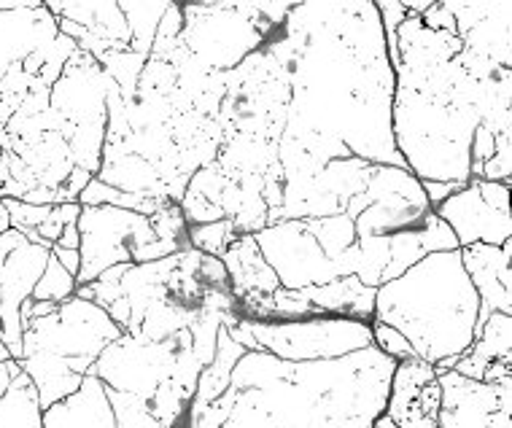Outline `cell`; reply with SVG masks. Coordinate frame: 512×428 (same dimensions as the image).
Wrapping results in <instances>:
<instances>
[{"label":"cell","instance_id":"6da1fadb","mask_svg":"<svg viewBox=\"0 0 512 428\" xmlns=\"http://www.w3.org/2000/svg\"><path fill=\"white\" fill-rule=\"evenodd\" d=\"M289 17L305 46L289 68L292 103L283 135L340 140L354 157L407 170L391 132L397 76L375 3H297Z\"/></svg>","mask_w":512,"mask_h":428},{"label":"cell","instance_id":"7a4b0ae2","mask_svg":"<svg viewBox=\"0 0 512 428\" xmlns=\"http://www.w3.org/2000/svg\"><path fill=\"white\" fill-rule=\"evenodd\" d=\"M394 367L378 345L313 361L246 350L232 369L238 396L224 428H372L386 410Z\"/></svg>","mask_w":512,"mask_h":428},{"label":"cell","instance_id":"3957f363","mask_svg":"<svg viewBox=\"0 0 512 428\" xmlns=\"http://www.w3.org/2000/svg\"><path fill=\"white\" fill-rule=\"evenodd\" d=\"M480 297L461 264V248L434 251L399 278L380 283L372 321L405 334L418 356L437 364L475 340Z\"/></svg>","mask_w":512,"mask_h":428},{"label":"cell","instance_id":"277c9868","mask_svg":"<svg viewBox=\"0 0 512 428\" xmlns=\"http://www.w3.org/2000/svg\"><path fill=\"white\" fill-rule=\"evenodd\" d=\"M124 334L95 302L73 294L54 313L33 318L22 334V369L33 377L41 407L73 394L106 345Z\"/></svg>","mask_w":512,"mask_h":428},{"label":"cell","instance_id":"5b68a950","mask_svg":"<svg viewBox=\"0 0 512 428\" xmlns=\"http://www.w3.org/2000/svg\"><path fill=\"white\" fill-rule=\"evenodd\" d=\"M480 114L469 105L442 103L407 87H394L391 132L407 170L418 181L467 184L472 135Z\"/></svg>","mask_w":512,"mask_h":428},{"label":"cell","instance_id":"8992f818","mask_svg":"<svg viewBox=\"0 0 512 428\" xmlns=\"http://www.w3.org/2000/svg\"><path fill=\"white\" fill-rule=\"evenodd\" d=\"M181 11V44L213 73L238 68L281 30L259 11V3H200L181 6Z\"/></svg>","mask_w":512,"mask_h":428},{"label":"cell","instance_id":"52a82bcc","mask_svg":"<svg viewBox=\"0 0 512 428\" xmlns=\"http://www.w3.org/2000/svg\"><path fill=\"white\" fill-rule=\"evenodd\" d=\"M114 79L92 54L76 49L49 92V105L71 132V151L76 167L98 175L103 162V143L108 127V89Z\"/></svg>","mask_w":512,"mask_h":428},{"label":"cell","instance_id":"ba28073f","mask_svg":"<svg viewBox=\"0 0 512 428\" xmlns=\"http://www.w3.org/2000/svg\"><path fill=\"white\" fill-rule=\"evenodd\" d=\"M240 324L259 342V348L286 361L337 359L375 345L370 321L345 318V315L283 318V321H256L240 315Z\"/></svg>","mask_w":512,"mask_h":428},{"label":"cell","instance_id":"9c48e42d","mask_svg":"<svg viewBox=\"0 0 512 428\" xmlns=\"http://www.w3.org/2000/svg\"><path fill=\"white\" fill-rule=\"evenodd\" d=\"M81 267L76 286H87L114 264H135L146 245L157 240L151 216L114 205H81Z\"/></svg>","mask_w":512,"mask_h":428},{"label":"cell","instance_id":"30bf717a","mask_svg":"<svg viewBox=\"0 0 512 428\" xmlns=\"http://www.w3.org/2000/svg\"><path fill=\"white\" fill-rule=\"evenodd\" d=\"M256 243L281 280L283 289L321 286L340 275H354L356 270L354 245L337 259H329L302 219L278 221V224L259 229Z\"/></svg>","mask_w":512,"mask_h":428},{"label":"cell","instance_id":"8fae6325","mask_svg":"<svg viewBox=\"0 0 512 428\" xmlns=\"http://www.w3.org/2000/svg\"><path fill=\"white\" fill-rule=\"evenodd\" d=\"M52 256V245L30 243L19 229L9 227L0 235V321H3V342L11 356L22 359V321L19 307L33 297L38 278L44 275L46 262Z\"/></svg>","mask_w":512,"mask_h":428},{"label":"cell","instance_id":"7c38bea8","mask_svg":"<svg viewBox=\"0 0 512 428\" xmlns=\"http://www.w3.org/2000/svg\"><path fill=\"white\" fill-rule=\"evenodd\" d=\"M173 361H176V334L162 342H151L124 332L111 345H106L89 372H95L111 388L130 391L151 402L159 383L170 375Z\"/></svg>","mask_w":512,"mask_h":428},{"label":"cell","instance_id":"4fadbf2b","mask_svg":"<svg viewBox=\"0 0 512 428\" xmlns=\"http://www.w3.org/2000/svg\"><path fill=\"white\" fill-rule=\"evenodd\" d=\"M364 192L372 202L354 219L356 237L394 235L399 229L421 224L426 213H432L421 181L405 167L375 165Z\"/></svg>","mask_w":512,"mask_h":428},{"label":"cell","instance_id":"5bb4252c","mask_svg":"<svg viewBox=\"0 0 512 428\" xmlns=\"http://www.w3.org/2000/svg\"><path fill=\"white\" fill-rule=\"evenodd\" d=\"M440 412L437 428H510L512 380L486 383L445 369L437 372Z\"/></svg>","mask_w":512,"mask_h":428},{"label":"cell","instance_id":"9a60e30c","mask_svg":"<svg viewBox=\"0 0 512 428\" xmlns=\"http://www.w3.org/2000/svg\"><path fill=\"white\" fill-rule=\"evenodd\" d=\"M375 286H367L356 275H340V278L321 283V286H305V289H275L273 307L278 321L283 318H316V315H345L372 321L375 313Z\"/></svg>","mask_w":512,"mask_h":428},{"label":"cell","instance_id":"2e32d148","mask_svg":"<svg viewBox=\"0 0 512 428\" xmlns=\"http://www.w3.org/2000/svg\"><path fill=\"white\" fill-rule=\"evenodd\" d=\"M445 9L456 19V35L461 38L464 52L494 62L499 68H510V0H448Z\"/></svg>","mask_w":512,"mask_h":428},{"label":"cell","instance_id":"e0dca14e","mask_svg":"<svg viewBox=\"0 0 512 428\" xmlns=\"http://www.w3.org/2000/svg\"><path fill=\"white\" fill-rule=\"evenodd\" d=\"M386 412L394 418L397 428H437L440 383L434 364L424 359L397 361Z\"/></svg>","mask_w":512,"mask_h":428},{"label":"cell","instance_id":"ac0fdd59","mask_svg":"<svg viewBox=\"0 0 512 428\" xmlns=\"http://www.w3.org/2000/svg\"><path fill=\"white\" fill-rule=\"evenodd\" d=\"M432 210L451 227L459 248L472 243L502 245L512 237L510 210L494 208L477 189V178H469L461 192L451 194Z\"/></svg>","mask_w":512,"mask_h":428},{"label":"cell","instance_id":"d6986e66","mask_svg":"<svg viewBox=\"0 0 512 428\" xmlns=\"http://www.w3.org/2000/svg\"><path fill=\"white\" fill-rule=\"evenodd\" d=\"M510 254L512 237L502 245L472 243L461 248V264L467 270L477 297H480V310H477L475 337L480 334L486 318L491 313L512 315V275H510Z\"/></svg>","mask_w":512,"mask_h":428},{"label":"cell","instance_id":"ffe728a7","mask_svg":"<svg viewBox=\"0 0 512 428\" xmlns=\"http://www.w3.org/2000/svg\"><path fill=\"white\" fill-rule=\"evenodd\" d=\"M60 27L44 0H25L19 9L0 14V81L11 68L27 62L38 49L54 44Z\"/></svg>","mask_w":512,"mask_h":428},{"label":"cell","instance_id":"44dd1931","mask_svg":"<svg viewBox=\"0 0 512 428\" xmlns=\"http://www.w3.org/2000/svg\"><path fill=\"white\" fill-rule=\"evenodd\" d=\"M453 248H459L456 235L432 210V213H426L421 224L389 235V262L383 267L380 283L399 278L402 272L410 270L413 264H418L434 251H453Z\"/></svg>","mask_w":512,"mask_h":428},{"label":"cell","instance_id":"7402d4cb","mask_svg":"<svg viewBox=\"0 0 512 428\" xmlns=\"http://www.w3.org/2000/svg\"><path fill=\"white\" fill-rule=\"evenodd\" d=\"M44 428H116L106 383L95 372H87L73 394L46 407Z\"/></svg>","mask_w":512,"mask_h":428},{"label":"cell","instance_id":"603a6c76","mask_svg":"<svg viewBox=\"0 0 512 428\" xmlns=\"http://www.w3.org/2000/svg\"><path fill=\"white\" fill-rule=\"evenodd\" d=\"M399 62L405 70H426L442 62H451L464 49L461 38L453 33H432L426 30L418 14L407 11L397 30Z\"/></svg>","mask_w":512,"mask_h":428},{"label":"cell","instance_id":"cb8c5ba5","mask_svg":"<svg viewBox=\"0 0 512 428\" xmlns=\"http://www.w3.org/2000/svg\"><path fill=\"white\" fill-rule=\"evenodd\" d=\"M221 262L227 267L230 291L235 299H243L248 294H273L275 289H281V280L262 254L256 235H240L224 251Z\"/></svg>","mask_w":512,"mask_h":428},{"label":"cell","instance_id":"d4e9b609","mask_svg":"<svg viewBox=\"0 0 512 428\" xmlns=\"http://www.w3.org/2000/svg\"><path fill=\"white\" fill-rule=\"evenodd\" d=\"M44 3L46 9L52 11V17L76 22L100 41L119 46L133 44V33H130V25H127V19L119 9V0H81V3L44 0Z\"/></svg>","mask_w":512,"mask_h":428},{"label":"cell","instance_id":"484cf974","mask_svg":"<svg viewBox=\"0 0 512 428\" xmlns=\"http://www.w3.org/2000/svg\"><path fill=\"white\" fill-rule=\"evenodd\" d=\"M246 353V348L235 342L227 334L224 324L219 329V337H216V356H213L211 364H205L200 377H197V388L192 402H189V410H186V418H189V428H197V420L203 415V410L208 404L227 391V385L232 380V369L238 364V359Z\"/></svg>","mask_w":512,"mask_h":428},{"label":"cell","instance_id":"4316f807","mask_svg":"<svg viewBox=\"0 0 512 428\" xmlns=\"http://www.w3.org/2000/svg\"><path fill=\"white\" fill-rule=\"evenodd\" d=\"M491 361H512V315L491 313L472 345L456 361V372L483 380Z\"/></svg>","mask_w":512,"mask_h":428},{"label":"cell","instance_id":"83f0119b","mask_svg":"<svg viewBox=\"0 0 512 428\" xmlns=\"http://www.w3.org/2000/svg\"><path fill=\"white\" fill-rule=\"evenodd\" d=\"M95 178L114 189H122V192L168 197V189L162 184L157 170L138 154H106Z\"/></svg>","mask_w":512,"mask_h":428},{"label":"cell","instance_id":"f1b7e54d","mask_svg":"<svg viewBox=\"0 0 512 428\" xmlns=\"http://www.w3.org/2000/svg\"><path fill=\"white\" fill-rule=\"evenodd\" d=\"M0 428H44V407L33 377L25 369L11 377L0 396Z\"/></svg>","mask_w":512,"mask_h":428},{"label":"cell","instance_id":"f546056e","mask_svg":"<svg viewBox=\"0 0 512 428\" xmlns=\"http://www.w3.org/2000/svg\"><path fill=\"white\" fill-rule=\"evenodd\" d=\"M119 9H122L127 25H130V33H133L130 52L149 57L151 46H154V38H157L159 22L165 17V11L170 9V0H146V3H138V0H119Z\"/></svg>","mask_w":512,"mask_h":428},{"label":"cell","instance_id":"4dcf8cb0","mask_svg":"<svg viewBox=\"0 0 512 428\" xmlns=\"http://www.w3.org/2000/svg\"><path fill=\"white\" fill-rule=\"evenodd\" d=\"M81 205H114V208H127L143 216H151L168 205V197H154V194H138V192H122L114 186L103 184L100 178H92L87 189L79 194Z\"/></svg>","mask_w":512,"mask_h":428},{"label":"cell","instance_id":"1f68e13d","mask_svg":"<svg viewBox=\"0 0 512 428\" xmlns=\"http://www.w3.org/2000/svg\"><path fill=\"white\" fill-rule=\"evenodd\" d=\"M305 227L313 232V237L318 240V245L324 248V254L329 259H337V256L348 251L351 245L356 243V227L354 219H348L345 213L340 216H321V219H302Z\"/></svg>","mask_w":512,"mask_h":428},{"label":"cell","instance_id":"d6a6232c","mask_svg":"<svg viewBox=\"0 0 512 428\" xmlns=\"http://www.w3.org/2000/svg\"><path fill=\"white\" fill-rule=\"evenodd\" d=\"M356 270L354 275L367 286H380L383 267L389 262V235H362L356 237Z\"/></svg>","mask_w":512,"mask_h":428},{"label":"cell","instance_id":"836d02e7","mask_svg":"<svg viewBox=\"0 0 512 428\" xmlns=\"http://www.w3.org/2000/svg\"><path fill=\"white\" fill-rule=\"evenodd\" d=\"M108 402L114 407L116 428H159L157 415L151 412V402L130 391H119L106 385Z\"/></svg>","mask_w":512,"mask_h":428},{"label":"cell","instance_id":"e575fe53","mask_svg":"<svg viewBox=\"0 0 512 428\" xmlns=\"http://www.w3.org/2000/svg\"><path fill=\"white\" fill-rule=\"evenodd\" d=\"M146 60H149V57L130 52V49H127V52H111L106 54L103 60H98L100 68L106 70L108 76L114 79L116 87H119L124 103H130L135 97V89H138V79H141Z\"/></svg>","mask_w":512,"mask_h":428},{"label":"cell","instance_id":"d590c367","mask_svg":"<svg viewBox=\"0 0 512 428\" xmlns=\"http://www.w3.org/2000/svg\"><path fill=\"white\" fill-rule=\"evenodd\" d=\"M238 229L232 219L208 221V224H189V240L192 248L208 256H224V251L238 240Z\"/></svg>","mask_w":512,"mask_h":428},{"label":"cell","instance_id":"8d00e7d4","mask_svg":"<svg viewBox=\"0 0 512 428\" xmlns=\"http://www.w3.org/2000/svg\"><path fill=\"white\" fill-rule=\"evenodd\" d=\"M221 315L224 310L213 305H203L197 318L189 324V332H192V350L200 359V364H211L213 356H216V337H219L221 329Z\"/></svg>","mask_w":512,"mask_h":428},{"label":"cell","instance_id":"74e56055","mask_svg":"<svg viewBox=\"0 0 512 428\" xmlns=\"http://www.w3.org/2000/svg\"><path fill=\"white\" fill-rule=\"evenodd\" d=\"M76 294V278H73L71 272L65 270L60 264L57 256H49V262H46L44 275L38 278L36 289H33V299L36 302H57L62 305L65 299L73 297Z\"/></svg>","mask_w":512,"mask_h":428},{"label":"cell","instance_id":"f35d334b","mask_svg":"<svg viewBox=\"0 0 512 428\" xmlns=\"http://www.w3.org/2000/svg\"><path fill=\"white\" fill-rule=\"evenodd\" d=\"M181 30H184V11H181L178 3H170V9L165 11V17H162V22L157 27V38H154L149 57L165 60L181 44Z\"/></svg>","mask_w":512,"mask_h":428},{"label":"cell","instance_id":"ab89813d","mask_svg":"<svg viewBox=\"0 0 512 428\" xmlns=\"http://www.w3.org/2000/svg\"><path fill=\"white\" fill-rule=\"evenodd\" d=\"M372 326V342L378 345L386 356H391L394 361H402V359H421L418 356V350L410 345L405 334L394 329L389 324H380V321H370Z\"/></svg>","mask_w":512,"mask_h":428},{"label":"cell","instance_id":"60d3db41","mask_svg":"<svg viewBox=\"0 0 512 428\" xmlns=\"http://www.w3.org/2000/svg\"><path fill=\"white\" fill-rule=\"evenodd\" d=\"M483 181H499V184H512V132H504L496 138L494 157L488 159L480 170Z\"/></svg>","mask_w":512,"mask_h":428},{"label":"cell","instance_id":"b9f144b4","mask_svg":"<svg viewBox=\"0 0 512 428\" xmlns=\"http://www.w3.org/2000/svg\"><path fill=\"white\" fill-rule=\"evenodd\" d=\"M0 202L9 210L11 227L19 229V232H27V229H38L44 224V219L52 213L54 205H30L25 200H14V197H0Z\"/></svg>","mask_w":512,"mask_h":428},{"label":"cell","instance_id":"7bdbcfd3","mask_svg":"<svg viewBox=\"0 0 512 428\" xmlns=\"http://www.w3.org/2000/svg\"><path fill=\"white\" fill-rule=\"evenodd\" d=\"M81 216V202H62V205H54L52 213L46 216L44 224L36 229L38 235L44 237L46 243L54 245L60 240L62 229L68 227L71 221H79Z\"/></svg>","mask_w":512,"mask_h":428},{"label":"cell","instance_id":"ee69618b","mask_svg":"<svg viewBox=\"0 0 512 428\" xmlns=\"http://www.w3.org/2000/svg\"><path fill=\"white\" fill-rule=\"evenodd\" d=\"M421 22H424L426 30H432V33L456 35V19H453L451 11L445 9V3H432V6L421 14Z\"/></svg>","mask_w":512,"mask_h":428},{"label":"cell","instance_id":"f6af8a7d","mask_svg":"<svg viewBox=\"0 0 512 428\" xmlns=\"http://www.w3.org/2000/svg\"><path fill=\"white\" fill-rule=\"evenodd\" d=\"M467 184H461V181H421V189H424L426 200L432 208H437L442 200H448L451 194L461 192Z\"/></svg>","mask_w":512,"mask_h":428},{"label":"cell","instance_id":"bcb514c9","mask_svg":"<svg viewBox=\"0 0 512 428\" xmlns=\"http://www.w3.org/2000/svg\"><path fill=\"white\" fill-rule=\"evenodd\" d=\"M52 254L57 256V259H60L62 267L71 272L73 278L79 275V267H81L79 248H60V245H52Z\"/></svg>","mask_w":512,"mask_h":428},{"label":"cell","instance_id":"7dc6e473","mask_svg":"<svg viewBox=\"0 0 512 428\" xmlns=\"http://www.w3.org/2000/svg\"><path fill=\"white\" fill-rule=\"evenodd\" d=\"M54 245H60V248H79L81 245V232H79V221H71L68 227L62 229L60 240Z\"/></svg>","mask_w":512,"mask_h":428},{"label":"cell","instance_id":"c3c4849f","mask_svg":"<svg viewBox=\"0 0 512 428\" xmlns=\"http://www.w3.org/2000/svg\"><path fill=\"white\" fill-rule=\"evenodd\" d=\"M17 372H22V364H19L17 359H9L0 364V396H3V391L9 388L11 377L17 375Z\"/></svg>","mask_w":512,"mask_h":428},{"label":"cell","instance_id":"681fc988","mask_svg":"<svg viewBox=\"0 0 512 428\" xmlns=\"http://www.w3.org/2000/svg\"><path fill=\"white\" fill-rule=\"evenodd\" d=\"M57 302H36V299H33V302H30V321H33V318H41V315H49V313H54V310H57Z\"/></svg>","mask_w":512,"mask_h":428},{"label":"cell","instance_id":"f907efd6","mask_svg":"<svg viewBox=\"0 0 512 428\" xmlns=\"http://www.w3.org/2000/svg\"><path fill=\"white\" fill-rule=\"evenodd\" d=\"M372 428H397V423H394V418H391L389 412L383 410L378 418L372 420Z\"/></svg>","mask_w":512,"mask_h":428},{"label":"cell","instance_id":"816d5d0a","mask_svg":"<svg viewBox=\"0 0 512 428\" xmlns=\"http://www.w3.org/2000/svg\"><path fill=\"white\" fill-rule=\"evenodd\" d=\"M9 359H14V356H11L9 345L3 342V321H0V364H3V361H9Z\"/></svg>","mask_w":512,"mask_h":428},{"label":"cell","instance_id":"f5cc1de1","mask_svg":"<svg viewBox=\"0 0 512 428\" xmlns=\"http://www.w3.org/2000/svg\"><path fill=\"white\" fill-rule=\"evenodd\" d=\"M11 116H14V111H11V108H6V105H3V100H0V130L9 124Z\"/></svg>","mask_w":512,"mask_h":428}]
</instances>
